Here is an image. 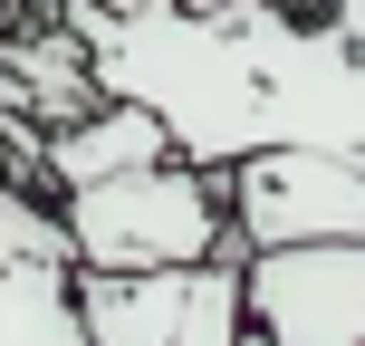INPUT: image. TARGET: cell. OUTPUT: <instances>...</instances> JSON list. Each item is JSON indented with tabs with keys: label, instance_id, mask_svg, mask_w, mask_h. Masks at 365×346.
<instances>
[{
	"label": "cell",
	"instance_id": "cell-1",
	"mask_svg": "<svg viewBox=\"0 0 365 346\" xmlns=\"http://www.w3.org/2000/svg\"><path fill=\"white\" fill-rule=\"evenodd\" d=\"M58 19L87 87L154 116L173 164L231 173L250 154H336L365 173V49H336L289 0H68Z\"/></svg>",
	"mask_w": 365,
	"mask_h": 346
},
{
	"label": "cell",
	"instance_id": "cell-2",
	"mask_svg": "<svg viewBox=\"0 0 365 346\" xmlns=\"http://www.w3.org/2000/svg\"><path fill=\"white\" fill-rule=\"evenodd\" d=\"M58 240H68V270H202V260H240L231 221H221V173L192 164H145L87 183V193H58Z\"/></svg>",
	"mask_w": 365,
	"mask_h": 346
},
{
	"label": "cell",
	"instance_id": "cell-3",
	"mask_svg": "<svg viewBox=\"0 0 365 346\" xmlns=\"http://www.w3.org/2000/svg\"><path fill=\"white\" fill-rule=\"evenodd\" d=\"M231 250H308V240H365V173L336 154H250L221 173Z\"/></svg>",
	"mask_w": 365,
	"mask_h": 346
},
{
	"label": "cell",
	"instance_id": "cell-4",
	"mask_svg": "<svg viewBox=\"0 0 365 346\" xmlns=\"http://www.w3.org/2000/svg\"><path fill=\"white\" fill-rule=\"evenodd\" d=\"M240 327L259 346H365V240L240 260Z\"/></svg>",
	"mask_w": 365,
	"mask_h": 346
},
{
	"label": "cell",
	"instance_id": "cell-5",
	"mask_svg": "<svg viewBox=\"0 0 365 346\" xmlns=\"http://www.w3.org/2000/svg\"><path fill=\"white\" fill-rule=\"evenodd\" d=\"M145 164H173V145H164V126L135 116V106H96V116H77V126L38 135V183H58V193H87V183L145 173Z\"/></svg>",
	"mask_w": 365,
	"mask_h": 346
},
{
	"label": "cell",
	"instance_id": "cell-6",
	"mask_svg": "<svg viewBox=\"0 0 365 346\" xmlns=\"http://www.w3.org/2000/svg\"><path fill=\"white\" fill-rule=\"evenodd\" d=\"M0 346H87L77 317H68V270L0 260Z\"/></svg>",
	"mask_w": 365,
	"mask_h": 346
},
{
	"label": "cell",
	"instance_id": "cell-7",
	"mask_svg": "<svg viewBox=\"0 0 365 346\" xmlns=\"http://www.w3.org/2000/svg\"><path fill=\"white\" fill-rule=\"evenodd\" d=\"M231 337H240V260H202L192 308H182V327L164 346H231Z\"/></svg>",
	"mask_w": 365,
	"mask_h": 346
},
{
	"label": "cell",
	"instance_id": "cell-8",
	"mask_svg": "<svg viewBox=\"0 0 365 346\" xmlns=\"http://www.w3.org/2000/svg\"><path fill=\"white\" fill-rule=\"evenodd\" d=\"M0 260H48V270H68V240H58V212L38 193H19L10 173H0Z\"/></svg>",
	"mask_w": 365,
	"mask_h": 346
},
{
	"label": "cell",
	"instance_id": "cell-9",
	"mask_svg": "<svg viewBox=\"0 0 365 346\" xmlns=\"http://www.w3.org/2000/svg\"><path fill=\"white\" fill-rule=\"evenodd\" d=\"M308 19L336 39V49H365V0H308Z\"/></svg>",
	"mask_w": 365,
	"mask_h": 346
},
{
	"label": "cell",
	"instance_id": "cell-10",
	"mask_svg": "<svg viewBox=\"0 0 365 346\" xmlns=\"http://www.w3.org/2000/svg\"><path fill=\"white\" fill-rule=\"evenodd\" d=\"M231 346H259V337H250V327H240V337H231Z\"/></svg>",
	"mask_w": 365,
	"mask_h": 346
},
{
	"label": "cell",
	"instance_id": "cell-11",
	"mask_svg": "<svg viewBox=\"0 0 365 346\" xmlns=\"http://www.w3.org/2000/svg\"><path fill=\"white\" fill-rule=\"evenodd\" d=\"M289 10H298V19H308V0H289Z\"/></svg>",
	"mask_w": 365,
	"mask_h": 346
}]
</instances>
